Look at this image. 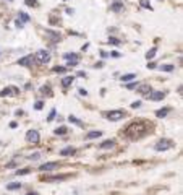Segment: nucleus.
Here are the masks:
<instances>
[{
    "mask_svg": "<svg viewBox=\"0 0 183 195\" xmlns=\"http://www.w3.org/2000/svg\"><path fill=\"white\" fill-rule=\"evenodd\" d=\"M45 36L52 38V41H60V34H59V33H54V31H50V29H45Z\"/></svg>",
    "mask_w": 183,
    "mask_h": 195,
    "instance_id": "15",
    "label": "nucleus"
},
{
    "mask_svg": "<svg viewBox=\"0 0 183 195\" xmlns=\"http://www.w3.org/2000/svg\"><path fill=\"white\" fill-rule=\"evenodd\" d=\"M139 5L143 7V8H148V10H152V7H151V3H149L148 0H139Z\"/></svg>",
    "mask_w": 183,
    "mask_h": 195,
    "instance_id": "23",
    "label": "nucleus"
},
{
    "mask_svg": "<svg viewBox=\"0 0 183 195\" xmlns=\"http://www.w3.org/2000/svg\"><path fill=\"white\" fill-rule=\"evenodd\" d=\"M136 86H138V83H128V85H126V88L133 90V88H136Z\"/></svg>",
    "mask_w": 183,
    "mask_h": 195,
    "instance_id": "37",
    "label": "nucleus"
},
{
    "mask_svg": "<svg viewBox=\"0 0 183 195\" xmlns=\"http://www.w3.org/2000/svg\"><path fill=\"white\" fill-rule=\"evenodd\" d=\"M39 140H41V137H39V132H37V130H28V133H26V141H28V143L37 145Z\"/></svg>",
    "mask_w": 183,
    "mask_h": 195,
    "instance_id": "5",
    "label": "nucleus"
},
{
    "mask_svg": "<svg viewBox=\"0 0 183 195\" xmlns=\"http://www.w3.org/2000/svg\"><path fill=\"white\" fill-rule=\"evenodd\" d=\"M39 158H41V153H33V155L28 156V159H29V161H37Z\"/></svg>",
    "mask_w": 183,
    "mask_h": 195,
    "instance_id": "28",
    "label": "nucleus"
},
{
    "mask_svg": "<svg viewBox=\"0 0 183 195\" xmlns=\"http://www.w3.org/2000/svg\"><path fill=\"white\" fill-rule=\"evenodd\" d=\"M67 132H68V129H67V127H59V129L55 130V133H57V135H65Z\"/></svg>",
    "mask_w": 183,
    "mask_h": 195,
    "instance_id": "27",
    "label": "nucleus"
},
{
    "mask_svg": "<svg viewBox=\"0 0 183 195\" xmlns=\"http://www.w3.org/2000/svg\"><path fill=\"white\" fill-rule=\"evenodd\" d=\"M16 125H18L16 122H11V124H10V127H11V129H16Z\"/></svg>",
    "mask_w": 183,
    "mask_h": 195,
    "instance_id": "42",
    "label": "nucleus"
},
{
    "mask_svg": "<svg viewBox=\"0 0 183 195\" xmlns=\"http://www.w3.org/2000/svg\"><path fill=\"white\" fill-rule=\"evenodd\" d=\"M8 2H13V0H8Z\"/></svg>",
    "mask_w": 183,
    "mask_h": 195,
    "instance_id": "44",
    "label": "nucleus"
},
{
    "mask_svg": "<svg viewBox=\"0 0 183 195\" xmlns=\"http://www.w3.org/2000/svg\"><path fill=\"white\" fill-rule=\"evenodd\" d=\"M148 68H156V64H154V62H152V64H149Z\"/></svg>",
    "mask_w": 183,
    "mask_h": 195,
    "instance_id": "41",
    "label": "nucleus"
},
{
    "mask_svg": "<svg viewBox=\"0 0 183 195\" xmlns=\"http://www.w3.org/2000/svg\"><path fill=\"white\" fill-rule=\"evenodd\" d=\"M59 168V163H55V161H52V163H44V164L39 168V171H54V169H57Z\"/></svg>",
    "mask_w": 183,
    "mask_h": 195,
    "instance_id": "10",
    "label": "nucleus"
},
{
    "mask_svg": "<svg viewBox=\"0 0 183 195\" xmlns=\"http://www.w3.org/2000/svg\"><path fill=\"white\" fill-rule=\"evenodd\" d=\"M100 135H102V132H100V130H94V132H88L84 138H86V140H92V138H99Z\"/></svg>",
    "mask_w": 183,
    "mask_h": 195,
    "instance_id": "12",
    "label": "nucleus"
},
{
    "mask_svg": "<svg viewBox=\"0 0 183 195\" xmlns=\"http://www.w3.org/2000/svg\"><path fill=\"white\" fill-rule=\"evenodd\" d=\"M73 81H75V76L73 75H67V76H63V78H62V86H63V88H68Z\"/></svg>",
    "mask_w": 183,
    "mask_h": 195,
    "instance_id": "11",
    "label": "nucleus"
},
{
    "mask_svg": "<svg viewBox=\"0 0 183 195\" xmlns=\"http://www.w3.org/2000/svg\"><path fill=\"white\" fill-rule=\"evenodd\" d=\"M146 98L151 99V101H162L164 98H165V93H162V91H151Z\"/></svg>",
    "mask_w": 183,
    "mask_h": 195,
    "instance_id": "7",
    "label": "nucleus"
},
{
    "mask_svg": "<svg viewBox=\"0 0 183 195\" xmlns=\"http://www.w3.org/2000/svg\"><path fill=\"white\" fill-rule=\"evenodd\" d=\"M139 106H141V101H134L133 104H131V107H133V109H138Z\"/></svg>",
    "mask_w": 183,
    "mask_h": 195,
    "instance_id": "36",
    "label": "nucleus"
},
{
    "mask_svg": "<svg viewBox=\"0 0 183 195\" xmlns=\"http://www.w3.org/2000/svg\"><path fill=\"white\" fill-rule=\"evenodd\" d=\"M134 78H136V75H134V73H126V75L120 76V81H122V83H130V81L134 80Z\"/></svg>",
    "mask_w": 183,
    "mask_h": 195,
    "instance_id": "14",
    "label": "nucleus"
},
{
    "mask_svg": "<svg viewBox=\"0 0 183 195\" xmlns=\"http://www.w3.org/2000/svg\"><path fill=\"white\" fill-rule=\"evenodd\" d=\"M31 169L29 168H25V169H18L16 171V176H25V174H29Z\"/></svg>",
    "mask_w": 183,
    "mask_h": 195,
    "instance_id": "26",
    "label": "nucleus"
},
{
    "mask_svg": "<svg viewBox=\"0 0 183 195\" xmlns=\"http://www.w3.org/2000/svg\"><path fill=\"white\" fill-rule=\"evenodd\" d=\"M100 55H102V57H104V59H105V57H107V55H109V54H107V52H104V50H100Z\"/></svg>",
    "mask_w": 183,
    "mask_h": 195,
    "instance_id": "40",
    "label": "nucleus"
},
{
    "mask_svg": "<svg viewBox=\"0 0 183 195\" xmlns=\"http://www.w3.org/2000/svg\"><path fill=\"white\" fill-rule=\"evenodd\" d=\"M26 195H39L37 192H29V194H26Z\"/></svg>",
    "mask_w": 183,
    "mask_h": 195,
    "instance_id": "43",
    "label": "nucleus"
},
{
    "mask_svg": "<svg viewBox=\"0 0 183 195\" xmlns=\"http://www.w3.org/2000/svg\"><path fill=\"white\" fill-rule=\"evenodd\" d=\"M34 60L37 62V64H47V62L50 60V54L47 52V50L41 49V50H37V52H36Z\"/></svg>",
    "mask_w": 183,
    "mask_h": 195,
    "instance_id": "4",
    "label": "nucleus"
},
{
    "mask_svg": "<svg viewBox=\"0 0 183 195\" xmlns=\"http://www.w3.org/2000/svg\"><path fill=\"white\" fill-rule=\"evenodd\" d=\"M34 107H36V109H37V111H41V109H42V107H44V103H42V101H37Z\"/></svg>",
    "mask_w": 183,
    "mask_h": 195,
    "instance_id": "35",
    "label": "nucleus"
},
{
    "mask_svg": "<svg viewBox=\"0 0 183 195\" xmlns=\"http://www.w3.org/2000/svg\"><path fill=\"white\" fill-rule=\"evenodd\" d=\"M115 146V141L114 140H105V141H102L99 145V148L100 150H109V148H114Z\"/></svg>",
    "mask_w": 183,
    "mask_h": 195,
    "instance_id": "13",
    "label": "nucleus"
},
{
    "mask_svg": "<svg viewBox=\"0 0 183 195\" xmlns=\"http://www.w3.org/2000/svg\"><path fill=\"white\" fill-rule=\"evenodd\" d=\"M26 5H29V7H37V2H36V0H26Z\"/></svg>",
    "mask_w": 183,
    "mask_h": 195,
    "instance_id": "34",
    "label": "nucleus"
},
{
    "mask_svg": "<svg viewBox=\"0 0 183 195\" xmlns=\"http://www.w3.org/2000/svg\"><path fill=\"white\" fill-rule=\"evenodd\" d=\"M125 115H126V112L122 109H117V111H109V112H105V117L109 120H112V122H117V120L123 119Z\"/></svg>",
    "mask_w": 183,
    "mask_h": 195,
    "instance_id": "3",
    "label": "nucleus"
},
{
    "mask_svg": "<svg viewBox=\"0 0 183 195\" xmlns=\"http://www.w3.org/2000/svg\"><path fill=\"white\" fill-rule=\"evenodd\" d=\"M33 62H34V57H33V55H26V57H23V59L18 60V65H23V67H31V65H33Z\"/></svg>",
    "mask_w": 183,
    "mask_h": 195,
    "instance_id": "9",
    "label": "nucleus"
},
{
    "mask_svg": "<svg viewBox=\"0 0 183 195\" xmlns=\"http://www.w3.org/2000/svg\"><path fill=\"white\" fill-rule=\"evenodd\" d=\"M75 151H76V150H75L73 146H67V148H63V150L60 151V155H62V156H67V155H75Z\"/></svg>",
    "mask_w": 183,
    "mask_h": 195,
    "instance_id": "16",
    "label": "nucleus"
},
{
    "mask_svg": "<svg viewBox=\"0 0 183 195\" xmlns=\"http://www.w3.org/2000/svg\"><path fill=\"white\" fill-rule=\"evenodd\" d=\"M10 91H11V88H5L3 91H0V96H2V98H3V96H8L10 94Z\"/></svg>",
    "mask_w": 183,
    "mask_h": 195,
    "instance_id": "33",
    "label": "nucleus"
},
{
    "mask_svg": "<svg viewBox=\"0 0 183 195\" xmlns=\"http://www.w3.org/2000/svg\"><path fill=\"white\" fill-rule=\"evenodd\" d=\"M136 88H138V93H139V94H143V96H148L149 93L152 91V90H151V86H149L148 83H141V85H138Z\"/></svg>",
    "mask_w": 183,
    "mask_h": 195,
    "instance_id": "8",
    "label": "nucleus"
},
{
    "mask_svg": "<svg viewBox=\"0 0 183 195\" xmlns=\"http://www.w3.org/2000/svg\"><path fill=\"white\" fill-rule=\"evenodd\" d=\"M18 21H21V23H28V21H29V15H26L25 11H20V18H18Z\"/></svg>",
    "mask_w": 183,
    "mask_h": 195,
    "instance_id": "22",
    "label": "nucleus"
},
{
    "mask_svg": "<svg viewBox=\"0 0 183 195\" xmlns=\"http://www.w3.org/2000/svg\"><path fill=\"white\" fill-rule=\"evenodd\" d=\"M109 44L120 46V44H122V41H120V39H117V38H110V39H109Z\"/></svg>",
    "mask_w": 183,
    "mask_h": 195,
    "instance_id": "30",
    "label": "nucleus"
},
{
    "mask_svg": "<svg viewBox=\"0 0 183 195\" xmlns=\"http://www.w3.org/2000/svg\"><path fill=\"white\" fill-rule=\"evenodd\" d=\"M54 72H57V73H63V72H67V67H55Z\"/></svg>",
    "mask_w": 183,
    "mask_h": 195,
    "instance_id": "32",
    "label": "nucleus"
},
{
    "mask_svg": "<svg viewBox=\"0 0 183 195\" xmlns=\"http://www.w3.org/2000/svg\"><path fill=\"white\" fill-rule=\"evenodd\" d=\"M170 112V107H164V109H159V111H156V115L157 117H165V115Z\"/></svg>",
    "mask_w": 183,
    "mask_h": 195,
    "instance_id": "17",
    "label": "nucleus"
},
{
    "mask_svg": "<svg viewBox=\"0 0 183 195\" xmlns=\"http://www.w3.org/2000/svg\"><path fill=\"white\" fill-rule=\"evenodd\" d=\"M114 11H122L123 10V3L122 2H115V3H112V7H110Z\"/></svg>",
    "mask_w": 183,
    "mask_h": 195,
    "instance_id": "19",
    "label": "nucleus"
},
{
    "mask_svg": "<svg viewBox=\"0 0 183 195\" xmlns=\"http://www.w3.org/2000/svg\"><path fill=\"white\" fill-rule=\"evenodd\" d=\"M18 189H21V182H13V184L7 185V190H18Z\"/></svg>",
    "mask_w": 183,
    "mask_h": 195,
    "instance_id": "21",
    "label": "nucleus"
},
{
    "mask_svg": "<svg viewBox=\"0 0 183 195\" xmlns=\"http://www.w3.org/2000/svg\"><path fill=\"white\" fill-rule=\"evenodd\" d=\"M55 114H57V111H55V109H52V111L49 112V117H47V120H49V122H52V120L55 119Z\"/></svg>",
    "mask_w": 183,
    "mask_h": 195,
    "instance_id": "31",
    "label": "nucleus"
},
{
    "mask_svg": "<svg viewBox=\"0 0 183 195\" xmlns=\"http://www.w3.org/2000/svg\"><path fill=\"white\" fill-rule=\"evenodd\" d=\"M68 176H52V177H45V182H52V180H63Z\"/></svg>",
    "mask_w": 183,
    "mask_h": 195,
    "instance_id": "18",
    "label": "nucleus"
},
{
    "mask_svg": "<svg viewBox=\"0 0 183 195\" xmlns=\"http://www.w3.org/2000/svg\"><path fill=\"white\" fill-rule=\"evenodd\" d=\"M94 67H96V68H100V67H104V62H97Z\"/></svg>",
    "mask_w": 183,
    "mask_h": 195,
    "instance_id": "39",
    "label": "nucleus"
},
{
    "mask_svg": "<svg viewBox=\"0 0 183 195\" xmlns=\"http://www.w3.org/2000/svg\"><path fill=\"white\" fill-rule=\"evenodd\" d=\"M173 143L172 140H167V138H162V140H159L156 145H154V150L156 151H167L170 150V148H173Z\"/></svg>",
    "mask_w": 183,
    "mask_h": 195,
    "instance_id": "2",
    "label": "nucleus"
},
{
    "mask_svg": "<svg viewBox=\"0 0 183 195\" xmlns=\"http://www.w3.org/2000/svg\"><path fill=\"white\" fill-rule=\"evenodd\" d=\"M173 68H175V67H173L172 64H165V65H160V67H159V70H162V72H173Z\"/></svg>",
    "mask_w": 183,
    "mask_h": 195,
    "instance_id": "20",
    "label": "nucleus"
},
{
    "mask_svg": "<svg viewBox=\"0 0 183 195\" xmlns=\"http://www.w3.org/2000/svg\"><path fill=\"white\" fill-rule=\"evenodd\" d=\"M156 52H157V49H156V47H152V49L149 50L148 54H146V59H154V55H156Z\"/></svg>",
    "mask_w": 183,
    "mask_h": 195,
    "instance_id": "25",
    "label": "nucleus"
},
{
    "mask_svg": "<svg viewBox=\"0 0 183 195\" xmlns=\"http://www.w3.org/2000/svg\"><path fill=\"white\" fill-rule=\"evenodd\" d=\"M68 120H70V122H73V124H76V125H83V122H81V120H78L75 115H70Z\"/></svg>",
    "mask_w": 183,
    "mask_h": 195,
    "instance_id": "29",
    "label": "nucleus"
},
{
    "mask_svg": "<svg viewBox=\"0 0 183 195\" xmlns=\"http://www.w3.org/2000/svg\"><path fill=\"white\" fill-rule=\"evenodd\" d=\"M79 94H81V96H86V94H88V91H86V90H84V88H79Z\"/></svg>",
    "mask_w": 183,
    "mask_h": 195,
    "instance_id": "38",
    "label": "nucleus"
},
{
    "mask_svg": "<svg viewBox=\"0 0 183 195\" xmlns=\"http://www.w3.org/2000/svg\"><path fill=\"white\" fill-rule=\"evenodd\" d=\"M149 127L151 124L144 122V120H138V122H133L130 124L126 129H125V137L130 138V140H138L141 137H144L149 132Z\"/></svg>",
    "mask_w": 183,
    "mask_h": 195,
    "instance_id": "1",
    "label": "nucleus"
},
{
    "mask_svg": "<svg viewBox=\"0 0 183 195\" xmlns=\"http://www.w3.org/2000/svg\"><path fill=\"white\" fill-rule=\"evenodd\" d=\"M41 93H42V94H47V96H52L50 86H42V88H41Z\"/></svg>",
    "mask_w": 183,
    "mask_h": 195,
    "instance_id": "24",
    "label": "nucleus"
},
{
    "mask_svg": "<svg viewBox=\"0 0 183 195\" xmlns=\"http://www.w3.org/2000/svg\"><path fill=\"white\" fill-rule=\"evenodd\" d=\"M63 57H65V60H68L67 67H75V65L79 62V57H78L76 54H65Z\"/></svg>",
    "mask_w": 183,
    "mask_h": 195,
    "instance_id": "6",
    "label": "nucleus"
}]
</instances>
